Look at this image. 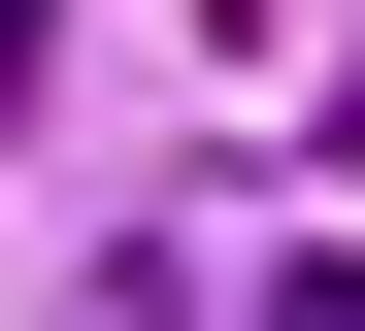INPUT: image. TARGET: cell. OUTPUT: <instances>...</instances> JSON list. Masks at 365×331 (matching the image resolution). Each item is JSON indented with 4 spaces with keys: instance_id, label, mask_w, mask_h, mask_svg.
Segmentation results:
<instances>
[{
    "instance_id": "obj_1",
    "label": "cell",
    "mask_w": 365,
    "mask_h": 331,
    "mask_svg": "<svg viewBox=\"0 0 365 331\" xmlns=\"http://www.w3.org/2000/svg\"><path fill=\"white\" fill-rule=\"evenodd\" d=\"M266 331H365V232H332V265H266Z\"/></svg>"
},
{
    "instance_id": "obj_2",
    "label": "cell",
    "mask_w": 365,
    "mask_h": 331,
    "mask_svg": "<svg viewBox=\"0 0 365 331\" xmlns=\"http://www.w3.org/2000/svg\"><path fill=\"white\" fill-rule=\"evenodd\" d=\"M34 66H67V0H0V132H34Z\"/></svg>"
}]
</instances>
